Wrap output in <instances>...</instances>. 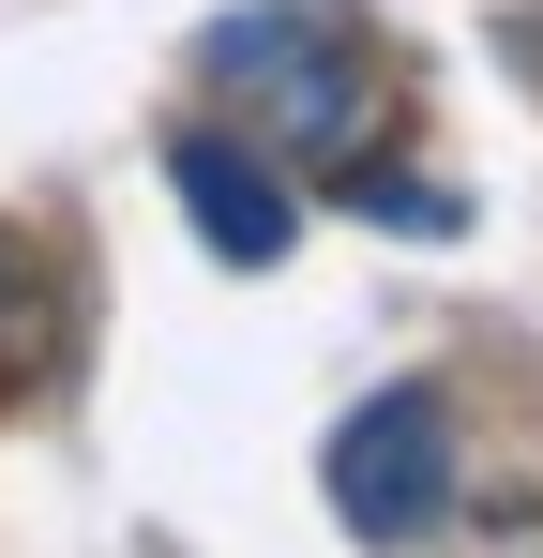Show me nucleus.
Masks as SVG:
<instances>
[{
    "label": "nucleus",
    "instance_id": "3",
    "mask_svg": "<svg viewBox=\"0 0 543 558\" xmlns=\"http://www.w3.org/2000/svg\"><path fill=\"white\" fill-rule=\"evenodd\" d=\"M167 196L196 211V242H212L227 272H272V257L302 242V196L272 182V151L227 136V121H181V136H167Z\"/></svg>",
    "mask_w": 543,
    "mask_h": 558
},
{
    "label": "nucleus",
    "instance_id": "2",
    "mask_svg": "<svg viewBox=\"0 0 543 558\" xmlns=\"http://www.w3.org/2000/svg\"><path fill=\"white\" fill-rule=\"evenodd\" d=\"M333 513H348L362 544H423L452 513V423H438V392H377V408H348L333 423Z\"/></svg>",
    "mask_w": 543,
    "mask_h": 558
},
{
    "label": "nucleus",
    "instance_id": "4",
    "mask_svg": "<svg viewBox=\"0 0 543 558\" xmlns=\"http://www.w3.org/2000/svg\"><path fill=\"white\" fill-rule=\"evenodd\" d=\"M61 348H76V287L31 227H0V392H46Z\"/></svg>",
    "mask_w": 543,
    "mask_h": 558
},
{
    "label": "nucleus",
    "instance_id": "1",
    "mask_svg": "<svg viewBox=\"0 0 543 558\" xmlns=\"http://www.w3.org/2000/svg\"><path fill=\"white\" fill-rule=\"evenodd\" d=\"M196 61H212V92L242 106V136H257L272 167H333V151H362V121H377V31L333 15V0H257Z\"/></svg>",
    "mask_w": 543,
    "mask_h": 558
}]
</instances>
